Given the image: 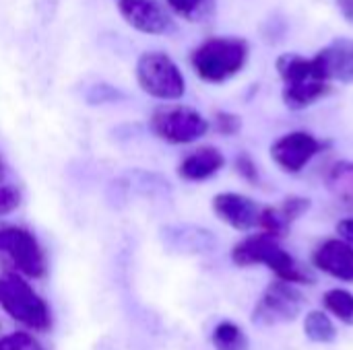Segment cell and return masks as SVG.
<instances>
[{
  "label": "cell",
  "instance_id": "obj_1",
  "mask_svg": "<svg viewBox=\"0 0 353 350\" xmlns=\"http://www.w3.org/2000/svg\"><path fill=\"white\" fill-rule=\"evenodd\" d=\"M232 262L240 268L250 266H267L277 281L290 283V285H312L314 276L310 268H306L302 262H298L290 252L281 248V239L269 235V233H254L242 239L232 250Z\"/></svg>",
  "mask_w": 353,
  "mask_h": 350
},
{
  "label": "cell",
  "instance_id": "obj_2",
  "mask_svg": "<svg viewBox=\"0 0 353 350\" xmlns=\"http://www.w3.org/2000/svg\"><path fill=\"white\" fill-rule=\"evenodd\" d=\"M248 41L244 37L217 35L205 39L190 54V64L196 76L211 85H221L234 78L248 62Z\"/></svg>",
  "mask_w": 353,
  "mask_h": 350
},
{
  "label": "cell",
  "instance_id": "obj_3",
  "mask_svg": "<svg viewBox=\"0 0 353 350\" xmlns=\"http://www.w3.org/2000/svg\"><path fill=\"white\" fill-rule=\"evenodd\" d=\"M0 307L31 332H48L52 328V311L41 295L17 272L0 276Z\"/></svg>",
  "mask_w": 353,
  "mask_h": 350
},
{
  "label": "cell",
  "instance_id": "obj_4",
  "mask_svg": "<svg viewBox=\"0 0 353 350\" xmlns=\"http://www.w3.org/2000/svg\"><path fill=\"white\" fill-rule=\"evenodd\" d=\"M139 87L153 99L176 101L186 93V80L180 66L165 52H143L134 66Z\"/></svg>",
  "mask_w": 353,
  "mask_h": 350
},
{
  "label": "cell",
  "instance_id": "obj_5",
  "mask_svg": "<svg viewBox=\"0 0 353 350\" xmlns=\"http://www.w3.org/2000/svg\"><path fill=\"white\" fill-rule=\"evenodd\" d=\"M151 132L170 144H190L209 130L207 118L188 105H161L149 118Z\"/></svg>",
  "mask_w": 353,
  "mask_h": 350
},
{
  "label": "cell",
  "instance_id": "obj_6",
  "mask_svg": "<svg viewBox=\"0 0 353 350\" xmlns=\"http://www.w3.org/2000/svg\"><path fill=\"white\" fill-rule=\"evenodd\" d=\"M0 254L14 266V272L27 278H43L48 272L46 254L37 237L23 227H0Z\"/></svg>",
  "mask_w": 353,
  "mask_h": 350
},
{
  "label": "cell",
  "instance_id": "obj_7",
  "mask_svg": "<svg viewBox=\"0 0 353 350\" xmlns=\"http://www.w3.org/2000/svg\"><path fill=\"white\" fill-rule=\"evenodd\" d=\"M304 295L290 283H271L261 295L252 311V322L261 328H271L279 324L294 322L304 311Z\"/></svg>",
  "mask_w": 353,
  "mask_h": 350
},
{
  "label": "cell",
  "instance_id": "obj_8",
  "mask_svg": "<svg viewBox=\"0 0 353 350\" xmlns=\"http://www.w3.org/2000/svg\"><path fill=\"white\" fill-rule=\"evenodd\" d=\"M325 146L327 144L310 132L298 130L277 138L271 144V157L285 173H300L319 153L325 151Z\"/></svg>",
  "mask_w": 353,
  "mask_h": 350
},
{
  "label": "cell",
  "instance_id": "obj_9",
  "mask_svg": "<svg viewBox=\"0 0 353 350\" xmlns=\"http://www.w3.org/2000/svg\"><path fill=\"white\" fill-rule=\"evenodd\" d=\"M118 10L120 17L139 33L170 35L176 31L170 10L159 0H118Z\"/></svg>",
  "mask_w": 353,
  "mask_h": 350
},
{
  "label": "cell",
  "instance_id": "obj_10",
  "mask_svg": "<svg viewBox=\"0 0 353 350\" xmlns=\"http://www.w3.org/2000/svg\"><path fill=\"white\" fill-rule=\"evenodd\" d=\"M312 62L323 80L353 85V39L350 37L333 39L312 58Z\"/></svg>",
  "mask_w": 353,
  "mask_h": 350
},
{
  "label": "cell",
  "instance_id": "obj_11",
  "mask_svg": "<svg viewBox=\"0 0 353 350\" xmlns=\"http://www.w3.org/2000/svg\"><path fill=\"white\" fill-rule=\"evenodd\" d=\"M213 212L219 221L236 231H250L259 227L261 208L252 198L238 192H221L213 198Z\"/></svg>",
  "mask_w": 353,
  "mask_h": 350
},
{
  "label": "cell",
  "instance_id": "obj_12",
  "mask_svg": "<svg viewBox=\"0 0 353 350\" xmlns=\"http://www.w3.org/2000/svg\"><path fill=\"white\" fill-rule=\"evenodd\" d=\"M312 264L325 274L353 283V248L343 239H327L312 254Z\"/></svg>",
  "mask_w": 353,
  "mask_h": 350
},
{
  "label": "cell",
  "instance_id": "obj_13",
  "mask_svg": "<svg viewBox=\"0 0 353 350\" xmlns=\"http://www.w3.org/2000/svg\"><path fill=\"white\" fill-rule=\"evenodd\" d=\"M225 165V157L215 146H199L196 151L188 153L180 165L178 175L184 182H205L217 175Z\"/></svg>",
  "mask_w": 353,
  "mask_h": 350
},
{
  "label": "cell",
  "instance_id": "obj_14",
  "mask_svg": "<svg viewBox=\"0 0 353 350\" xmlns=\"http://www.w3.org/2000/svg\"><path fill=\"white\" fill-rule=\"evenodd\" d=\"M331 93V83L312 78V80H304V83H296V85H283V103L294 109H306L312 103H316L319 99L327 97Z\"/></svg>",
  "mask_w": 353,
  "mask_h": 350
},
{
  "label": "cell",
  "instance_id": "obj_15",
  "mask_svg": "<svg viewBox=\"0 0 353 350\" xmlns=\"http://www.w3.org/2000/svg\"><path fill=\"white\" fill-rule=\"evenodd\" d=\"M275 66H277V72H279L283 85H296V83H304V80H312V78L323 80L314 68L312 58H306L300 54H281L277 58Z\"/></svg>",
  "mask_w": 353,
  "mask_h": 350
},
{
  "label": "cell",
  "instance_id": "obj_16",
  "mask_svg": "<svg viewBox=\"0 0 353 350\" xmlns=\"http://www.w3.org/2000/svg\"><path fill=\"white\" fill-rule=\"evenodd\" d=\"M168 8L188 23H203L215 14L217 0H165Z\"/></svg>",
  "mask_w": 353,
  "mask_h": 350
},
{
  "label": "cell",
  "instance_id": "obj_17",
  "mask_svg": "<svg viewBox=\"0 0 353 350\" xmlns=\"http://www.w3.org/2000/svg\"><path fill=\"white\" fill-rule=\"evenodd\" d=\"M304 334L316 344H331L337 340V328L325 311H310L304 320Z\"/></svg>",
  "mask_w": 353,
  "mask_h": 350
},
{
  "label": "cell",
  "instance_id": "obj_18",
  "mask_svg": "<svg viewBox=\"0 0 353 350\" xmlns=\"http://www.w3.org/2000/svg\"><path fill=\"white\" fill-rule=\"evenodd\" d=\"M211 342L215 350H250L244 330L234 322H221L213 328Z\"/></svg>",
  "mask_w": 353,
  "mask_h": 350
},
{
  "label": "cell",
  "instance_id": "obj_19",
  "mask_svg": "<svg viewBox=\"0 0 353 350\" xmlns=\"http://www.w3.org/2000/svg\"><path fill=\"white\" fill-rule=\"evenodd\" d=\"M323 305L339 322L353 326V295L345 289H331L323 295Z\"/></svg>",
  "mask_w": 353,
  "mask_h": 350
},
{
  "label": "cell",
  "instance_id": "obj_20",
  "mask_svg": "<svg viewBox=\"0 0 353 350\" xmlns=\"http://www.w3.org/2000/svg\"><path fill=\"white\" fill-rule=\"evenodd\" d=\"M281 219L285 221L288 227H292V223H296L304 212L310 210V200L304 196H288L279 206H277Z\"/></svg>",
  "mask_w": 353,
  "mask_h": 350
},
{
  "label": "cell",
  "instance_id": "obj_21",
  "mask_svg": "<svg viewBox=\"0 0 353 350\" xmlns=\"http://www.w3.org/2000/svg\"><path fill=\"white\" fill-rule=\"evenodd\" d=\"M0 350H46L43 344L29 332H10L0 336Z\"/></svg>",
  "mask_w": 353,
  "mask_h": 350
},
{
  "label": "cell",
  "instance_id": "obj_22",
  "mask_svg": "<svg viewBox=\"0 0 353 350\" xmlns=\"http://www.w3.org/2000/svg\"><path fill=\"white\" fill-rule=\"evenodd\" d=\"M242 128V120L240 116L232 113V111H217L215 113V130L223 136H234L238 134Z\"/></svg>",
  "mask_w": 353,
  "mask_h": 350
},
{
  "label": "cell",
  "instance_id": "obj_23",
  "mask_svg": "<svg viewBox=\"0 0 353 350\" xmlns=\"http://www.w3.org/2000/svg\"><path fill=\"white\" fill-rule=\"evenodd\" d=\"M329 182L341 190H352L353 194V163H337L329 173Z\"/></svg>",
  "mask_w": 353,
  "mask_h": 350
},
{
  "label": "cell",
  "instance_id": "obj_24",
  "mask_svg": "<svg viewBox=\"0 0 353 350\" xmlns=\"http://www.w3.org/2000/svg\"><path fill=\"white\" fill-rule=\"evenodd\" d=\"M21 204V194L12 186H0V217L10 215Z\"/></svg>",
  "mask_w": 353,
  "mask_h": 350
},
{
  "label": "cell",
  "instance_id": "obj_25",
  "mask_svg": "<svg viewBox=\"0 0 353 350\" xmlns=\"http://www.w3.org/2000/svg\"><path fill=\"white\" fill-rule=\"evenodd\" d=\"M236 171L250 184H256L259 182V169H256V163L252 161L250 155L242 153L236 157Z\"/></svg>",
  "mask_w": 353,
  "mask_h": 350
},
{
  "label": "cell",
  "instance_id": "obj_26",
  "mask_svg": "<svg viewBox=\"0 0 353 350\" xmlns=\"http://www.w3.org/2000/svg\"><path fill=\"white\" fill-rule=\"evenodd\" d=\"M337 233L339 239H343L345 243H350L353 248V219H343L337 223Z\"/></svg>",
  "mask_w": 353,
  "mask_h": 350
},
{
  "label": "cell",
  "instance_id": "obj_27",
  "mask_svg": "<svg viewBox=\"0 0 353 350\" xmlns=\"http://www.w3.org/2000/svg\"><path fill=\"white\" fill-rule=\"evenodd\" d=\"M337 2V8H339V12L343 14V19L353 25V0H335Z\"/></svg>",
  "mask_w": 353,
  "mask_h": 350
},
{
  "label": "cell",
  "instance_id": "obj_28",
  "mask_svg": "<svg viewBox=\"0 0 353 350\" xmlns=\"http://www.w3.org/2000/svg\"><path fill=\"white\" fill-rule=\"evenodd\" d=\"M2 177H4V165H2V161H0V182H2Z\"/></svg>",
  "mask_w": 353,
  "mask_h": 350
}]
</instances>
